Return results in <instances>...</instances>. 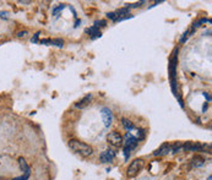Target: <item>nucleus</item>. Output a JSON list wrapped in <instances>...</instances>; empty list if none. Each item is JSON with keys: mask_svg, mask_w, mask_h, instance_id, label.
<instances>
[{"mask_svg": "<svg viewBox=\"0 0 212 180\" xmlns=\"http://www.w3.org/2000/svg\"><path fill=\"white\" fill-rule=\"evenodd\" d=\"M185 151H193V152H196V151H201L204 148H206V145H201V144H193V142H187V144H184L183 147Z\"/></svg>", "mask_w": 212, "mask_h": 180, "instance_id": "nucleus-8", "label": "nucleus"}, {"mask_svg": "<svg viewBox=\"0 0 212 180\" xmlns=\"http://www.w3.org/2000/svg\"><path fill=\"white\" fill-rule=\"evenodd\" d=\"M69 147L76 152L77 154H80L81 157H91L92 154H93V148H92L90 145L82 142L80 140H70L69 141Z\"/></svg>", "mask_w": 212, "mask_h": 180, "instance_id": "nucleus-2", "label": "nucleus"}, {"mask_svg": "<svg viewBox=\"0 0 212 180\" xmlns=\"http://www.w3.org/2000/svg\"><path fill=\"white\" fill-rule=\"evenodd\" d=\"M175 98L178 99V102H179L180 107H181V108H184V102H183V99H181V96H180V93H178V94L175 96Z\"/></svg>", "mask_w": 212, "mask_h": 180, "instance_id": "nucleus-27", "label": "nucleus"}, {"mask_svg": "<svg viewBox=\"0 0 212 180\" xmlns=\"http://www.w3.org/2000/svg\"><path fill=\"white\" fill-rule=\"evenodd\" d=\"M115 14L118 15V19H119V17H125V16H129V15H130V9H129L128 6L122 7V9H118V10L115 11Z\"/></svg>", "mask_w": 212, "mask_h": 180, "instance_id": "nucleus-13", "label": "nucleus"}, {"mask_svg": "<svg viewBox=\"0 0 212 180\" xmlns=\"http://www.w3.org/2000/svg\"><path fill=\"white\" fill-rule=\"evenodd\" d=\"M27 34H28V32H27V31H20V32H19L16 36H17L19 38H25V37L27 36Z\"/></svg>", "mask_w": 212, "mask_h": 180, "instance_id": "nucleus-26", "label": "nucleus"}, {"mask_svg": "<svg viewBox=\"0 0 212 180\" xmlns=\"http://www.w3.org/2000/svg\"><path fill=\"white\" fill-rule=\"evenodd\" d=\"M207 108H208V103H205V104H204V108H202V112H206Z\"/></svg>", "mask_w": 212, "mask_h": 180, "instance_id": "nucleus-30", "label": "nucleus"}, {"mask_svg": "<svg viewBox=\"0 0 212 180\" xmlns=\"http://www.w3.org/2000/svg\"><path fill=\"white\" fill-rule=\"evenodd\" d=\"M101 117L103 120V124L105 127H109L113 123V113L108 107H103L101 109Z\"/></svg>", "mask_w": 212, "mask_h": 180, "instance_id": "nucleus-5", "label": "nucleus"}, {"mask_svg": "<svg viewBox=\"0 0 212 180\" xmlns=\"http://www.w3.org/2000/svg\"><path fill=\"white\" fill-rule=\"evenodd\" d=\"M78 25H81V21H80V20H77V21H76V23H75L74 27H75V28H76V27H78Z\"/></svg>", "mask_w": 212, "mask_h": 180, "instance_id": "nucleus-31", "label": "nucleus"}, {"mask_svg": "<svg viewBox=\"0 0 212 180\" xmlns=\"http://www.w3.org/2000/svg\"><path fill=\"white\" fill-rule=\"evenodd\" d=\"M107 17H108L109 20L114 21V22H116V20H118V15L115 14V12H108V14H107Z\"/></svg>", "mask_w": 212, "mask_h": 180, "instance_id": "nucleus-20", "label": "nucleus"}, {"mask_svg": "<svg viewBox=\"0 0 212 180\" xmlns=\"http://www.w3.org/2000/svg\"><path fill=\"white\" fill-rule=\"evenodd\" d=\"M122 124H123V126H124V129L126 131H131V130H134V129H135L134 123H132L131 120H129V119H126V118L122 119Z\"/></svg>", "mask_w": 212, "mask_h": 180, "instance_id": "nucleus-12", "label": "nucleus"}, {"mask_svg": "<svg viewBox=\"0 0 212 180\" xmlns=\"http://www.w3.org/2000/svg\"><path fill=\"white\" fill-rule=\"evenodd\" d=\"M202 96L207 99V103H210V102H211V96H210V93H207V92H202Z\"/></svg>", "mask_w": 212, "mask_h": 180, "instance_id": "nucleus-29", "label": "nucleus"}, {"mask_svg": "<svg viewBox=\"0 0 212 180\" xmlns=\"http://www.w3.org/2000/svg\"><path fill=\"white\" fill-rule=\"evenodd\" d=\"M52 44L55 45V47L61 48V47L64 45V41L61 39V38H57V39H52Z\"/></svg>", "mask_w": 212, "mask_h": 180, "instance_id": "nucleus-15", "label": "nucleus"}, {"mask_svg": "<svg viewBox=\"0 0 212 180\" xmlns=\"http://www.w3.org/2000/svg\"><path fill=\"white\" fill-rule=\"evenodd\" d=\"M9 12L7 11H0V17L1 19H4V20H7L9 19Z\"/></svg>", "mask_w": 212, "mask_h": 180, "instance_id": "nucleus-23", "label": "nucleus"}, {"mask_svg": "<svg viewBox=\"0 0 212 180\" xmlns=\"http://www.w3.org/2000/svg\"><path fill=\"white\" fill-rule=\"evenodd\" d=\"M169 151H170V145L163 144L156 152H153V156H158V157H160V156H166V154H168Z\"/></svg>", "mask_w": 212, "mask_h": 180, "instance_id": "nucleus-10", "label": "nucleus"}, {"mask_svg": "<svg viewBox=\"0 0 212 180\" xmlns=\"http://www.w3.org/2000/svg\"><path fill=\"white\" fill-rule=\"evenodd\" d=\"M143 165H145V162H143L142 159H135V161H132V162L130 163V165L128 167V172H126L128 176L132 178V176L137 175L139 172L143 168Z\"/></svg>", "mask_w": 212, "mask_h": 180, "instance_id": "nucleus-3", "label": "nucleus"}, {"mask_svg": "<svg viewBox=\"0 0 212 180\" xmlns=\"http://www.w3.org/2000/svg\"><path fill=\"white\" fill-rule=\"evenodd\" d=\"M178 51L179 49L175 48L173 51V55H172L170 60H169V77H170V87H172V92L174 93V96L178 94V89H177V65H178Z\"/></svg>", "mask_w": 212, "mask_h": 180, "instance_id": "nucleus-1", "label": "nucleus"}, {"mask_svg": "<svg viewBox=\"0 0 212 180\" xmlns=\"http://www.w3.org/2000/svg\"><path fill=\"white\" fill-rule=\"evenodd\" d=\"M108 142L113 146V147H120L123 146L124 144V140H123V136L119 134L118 131H112L108 134Z\"/></svg>", "mask_w": 212, "mask_h": 180, "instance_id": "nucleus-4", "label": "nucleus"}, {"mask_svg": "<svg viewBox=\"0 0 212 180\" xmlns=\"http://www.w3.org/2000/svg\"><path fill=\"white\" fill-rule=\"evenodd\" d=\"M93 26H95L96 28H98V30H99V27H104V26H107V22H105L104 20H99V21H96Z\"/></svg>", "mask_w": 212, "mask_h": 180, "instance_id": "nucleus-18", "label": "nucleus"}, {"mask_svg": "<svg viewBox=\"0 0 212 180\" xmlns=\"http://www.w3.org/2000/svg\"><path fill=\"white\" fill-rule=\"evenodd\" d=\"M39 43H41V44H52V39L46 38V39H41V41H39Z\"/></svg>", "mask_w": 212, "mask_h": 180, "instance_id": "nucleus-28", "label": "nucleus"}, {"mask_svg": "<svg viewBox=\"0 0 212 180\" xmlns=\"http://www.w3.org/2000/svg\"><path fill=\"white\" fill-rule=\"evenodd\" d=\"M204 163H205V161L201 157H199V156L193 158V165L194 167H201V165H204Z\"/></svg>", "mask_w": 212, "mask_h": 180, "instance_id": "nucleus-14", "label": "nucleus"}, {"mask_svg": "<svg viewBox=\"0 0 212 180\" xmlns=\"http://www.w3.org/2000/svg\"><path fill=\"white\" fill-rule=\"evenodd\" d=\"M190 36V32H189V30L188 31H185L184 33H183V36L180 37V43H185L187 42V39H188V37Z\"/></svg>", "mask_w": 212, "mask_h": 180, "instance_id": "nucleus-19", "label": "nucleus"}, {"mask_svg": "<svg viewBox=\"0 0 212 180\" xmlns=\"http://www.w3.org/2000/svg\"><path fill=\"white\" fill-rule=\"evenodd\" d=\"M19 165H20V169H21V172H23L25 174L31 173L30 167H28L27 162H26V159H25L23 157H20V158H19Z\"/></svg>", "mask_w": 212, "mask_h": 180, "instance_id": "nucleus-11", "label": "nucleus"}, {"mask_svg": "<svg viewBox=\"0 0 212 180\" xmlns=\"http://www.w3.org/2000/svg\"><path fill=\"white\" fill-rule=\"evenodd\" d=\"M181 147H183V145H181L180 142H175L173 146L170 147V148H172V153H177L178 151H180V150H181Z\"/></svg>", "mask_w": 212, "mask_h": 180, "instance_id": "nucleus-16", "label": "nucleus"}, {"mask_svg": "<svg viewBox=\"0 0 212 180\" xmlns=\"http://www.w3.org/2000/svg\"><path fill=\"white\" fill-rule=\"evenodd\" d=\"M115 158V153L110 150H107V151H103L101 153V156H99V159L102 163H110L113 162V159Z\"/></svg>", "mask_w": 212, "mask_h": 180, "instance_id": "nucleus-7", "label": "nucleus"}, {"mask_svg": "<svg viewBox=\"0 0 212 180\" xmlns=\"http://www.w3.org/2000/svg\"><path fill=\"white\" fill-rule=\"evenodd\" d=\"M39 36H41V32H37V33H36V34L31 38V42H32V43H37V42H38V37H39Z\"/></svg>", "mask_w": 212, "mask_h": 180, "instance_id": "nucleus-25", "label": "nucleus"}, {"mask_svg": "<svg viewBox=\"0 0 212 180\" xmlns=\"http://www.w3.org/2000/svg\"><path fill=\"white\" fill-rule=\"evenodd\" d=\"M64 7H65V5H64V4H60V5L57 6L55 9H53V16H58V12H61Z\"/></svg>", "mask_w": 212, "mask_h": 180, "instance_id": "nucleus-17", "label": "nucleus"}, {"mask_svg": "<svg viewBox=\"0 0 212 180\" xmlns=\"http://www.w3.org/2000/svg\"><path fill=\"white\" fill-rule=\"evenodd\" d=\"M20 4H30V1H20Z\"/></svg>", "mask_w": 212, "mask_h": 180, "instance_id": "nucleus-32", "label": "nucleus"}, {"mask_svg": "<svg viewBox=\"0 0 212 180\" xmlns=\"http://www.w3.org/2000/svg\"><path fill=\"white\" fill-rule=\"evenodd\" d=\"M137 144H139V140H137L135 136H132V135H130V134L128 132V134H126V136H125V142L123 144V145H124V147L131 151V150L136 148Z\"/></svg>", "mask_w": 212, "mask_h": 180, "instance_id": "nucleus-6", "label": "nucleus"}, {"mask_svg": "<svg viewBox=\"0 0 212 180\" xmlns=\"http://www.w3.org/2000/svg\"><path fill=\"white\" fill-rule=\"evenodd\" d=\"M142 4H145V1H139V3H135V4H129L128 7L129 9H135V7H140Z\"/></svg>", "mask_w": 212, "mask_h": 180, "instance_id": "nucleus-21", "label": "nucleus"}, {"mask_svg": "<svg viewBox=\"0 0 212 180\" xmlns=\"http://www.w3.org/2000/svg\"><path fill=\"white\" fill-rule=\"evenodd\" d=\"M31 173H27V174H25L23 176H20V178H15V179H12V180H28Z\"/></svg>", "mask_w": 212, "mask_h": 180, "instance_id": "nucleus-24", "label": "nucleus"}, {"mask_svg": "<svg viewBox=\"0 0 212 180\" xmlns=\"http://www.w3.org/2000/svg\"><path fill=\"white\" fill-rule=\"evenodd\" d=\"M137 137H139V140L145 138V130L143 129H137Z\"/></svg>", "mask_w": 212, "mask_h": 180, "instance_id": "nucleus-22", "label": "nucleus"}, {"mask_svg": "<svg viewBox=\"0 0 212 180\" xmlns=\"http://www.w3.org/2000/svg\"><path fill=\"white\" fill-rule=\"evenodd\" d=\"M92 100V94L91 93H88L87 96H85L80 102H77L76 104H75V107L76 108H80V109H82V108H85V107H87L88 104H90V102Z\"/></svg>", "mask_w": 212, "mask_h": 180, "instance_id": "nucleus-9", "label": "nucleus"}]
</instances>
